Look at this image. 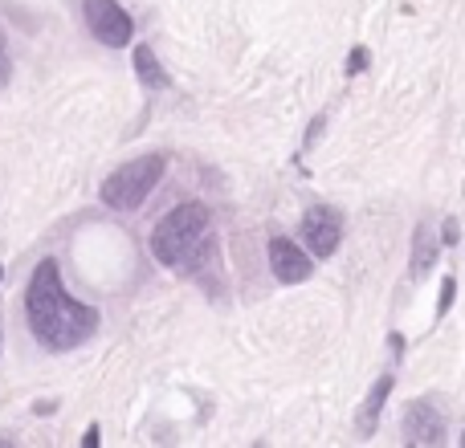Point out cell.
<instances>
[{
    "label": "cell",
    "mask_w": 465,
    "mask_h": 448,
    "mask_svg": "<svg viewBox=\"0 0 465 448\" xmlns=\"http://www.w3.org/2000/svg\"><path fill=\"white\" fill-rule=\"evenodd\" d=\"M135 73H139V82H143V86H152V90H163L172 82L168 73H163V65H160V57H155L152 45H139L135 49Z\"/></svg>",
    "instance_id": "30bf717a"
},
{
    "label": "cell",
    "mask_w": 465,
    "mask_h": 448,
    "mask_svg": "<svg viewBox=\"0 0 465 448\" xmlns=\"http://www.w3.org/2000/svg\"><path fill=\"white\" fill-rule=\"evenodd\" d=\"M311 248L302 253V245H294V240L286 237H273L270 240V269L273 278L282 281V286H298V281H306L314 273V261H311Z\"/></svg>",
    "instance_id": "8992f818"
},
{
    "label": "cell",
    "mask_w": 465,
    "mask_h": 448,
    "mask_svg": "<svg viewBox=\"0 0 465 448\" xmlns=\"http://www.w3.org/2000/svg\"><path fill=\"white\" fill-rule=\"evenodd\" d=\"M404 441L409 444H441L445 441V416L433 400H412L404 412Z\"/></svg>",
    "instance_id": "52a82bcc"
},
{
    "label": "cell",
    "mask_w": 465,
    "mask_h": 448,
    "mask_svg": "<svg viewBox=\"0 0 465 448\" xmlns=\"http://www.w3.org/2000/svg\"><path fill=\"white\" fill-rule=\"evenodd\" d=\"M82 13H86L90 33H94L106 49L131 45V37H135V21H131V13L119 5V0H86Z\"/></svg>",
    "instance_id": "277c9868"
},
{
    "label": "cell",
    "mask_w": 465,
    "mask_h": 448,
    "mask_svg": "<svg viewBox=\"0 0 465 448\" xmlns=\"http://www.w3.org/2000/svg\"><path fill=\"white\" fill-rule=\"evenodd\" d=\"M163 168H168V160H163V155H139V160L123 163L114 176H106L103 204H106V209H119V212L139 209V204H143L147 196L155 192Z\"/></svg>",
    "instance_id": "3957f363"
},
{
    "label": "cell",
    "mask_w": 465,
    "mask_h": 448,
    "mask_svg": "<svg viewBox=\"0 0 465 448\" xmlns=\"http://www.w3.org/2000/svg\"><path fill=\"white\" fill-rule=\"evenodd\" d=\"M363 65H368V49H355V54L347 57V73H360Z\"/></svg>",
    "instance_id": "4fadbf2b"
},
{
    "label": "cell",
    "mask_w": 465,
    "mask_h": 448,
    "mask_svg": "<svg viewBox=\"0 0 465 448\" xmlns=\"http://www.w3.org/2000/svg\"><path fill=\"white\" fill-rule=\"evenodd\" d=\"M25 314H29V330L45 351H74L98 330V310L65 289L57 261H41L29 278V294H25Z\"/></svg>",
    "instance_id": "6da1fadb"
},
{
    "label": "cell",
    "mask_w": 465,
    "mask_h": 448,
    "mask_svg": "<svg viewBox=\"0 0 465 448\" xmlns=\"http://www.w3.org/2000/svg\"><path fill=\"white\" fill-rule=\"evenodd\" d=\"M0 273H5V269H0Z\"/></svg>",
    "instance_id": "9a60e30c"
},
{
    "label": "cell",
    "mask_w": 465,
    "mask_h": 448,
    "mask_svg": "<svg viewBox=\"0 0 465 448\" xmlns=\"http://www.w3.org/2000/svg\"><path fill=\"white\" fill-rule=\"evenodd\" d=\"M392 384H396V375H380L376 384H371L368 400H363L360 416H355V428H360V436H371V433H376V424H380V412H384L388 395H392Z\"/></svg>",
    "instance_id": "ba28073f"
},
{
    "label": "cell",
    "mask_w": 465,
    "mask_h": 448,
    "mask_svg": "<svg viewBox=\"0 0 465 448\" xmlns=\"http://www.w3.org/2000/svg\"><path fill=\"white\" fill-rule=\"evenodd\" d=\"M209 220H213V212L204 209V204H196V200L176 204L168 217L155 224L152 257L160 265H168V269L196 261V253H201L204 240H209Z\"/></svg>",
    "instance_id": "7a4b0ae2"
},
{
    "label": "cell",
    "mask_w": 465,
    "mask_h": 448,
    "mask_svg": "<svg viewBox=\"0 0 465 448\" xmlns=\"http://www.w3.org/2000/svg\"><path fill=\"white\" fill-rule=\"evenodd\" d=\"M453 294H458V281H453V278H445V281H441V306H437V314H450Z\"/></svg>",
    "instance_id": "7c38bea8"
},
{
    "label": "cell",
    "mask_w": 465,
    "mask_h": 448,
    "mask_svg": "<svg viewBox=\"0 0 465 448\" xmlns=\"http://www.w3.org/2000/svg\"><path fill=\"white\" fill-rule=\"evenodd\" d=\"M298 237H302V245L322 261V257H331L339 248V240H343V217H339L335 209H327V204H319V209H311L302 217Z\"/></svg>",
    "instance_id": "5b68a950"
},
{
    "label": "cell",
    "mask_w": 465,
    "mask_h": 448,
    "mask_svg": "<svg viewBox=\"0 0 465 448\" xmlns=\"http://www.w3.org/2000/svg\"><path fill=\"white\" fill-rule=\"evenodd\" d=\"M8 78H13V57H8V45H5V33H0V90L8 86Z\"/></svg>",
    "instance_id": "8fae6325"
},
{
    "label": "cell",
    "mask_w": 465,
    "mask_h": 448,
    "mask_svg": "<svg viewBox=\"0 0 465 448\" xmlns=\"http://www.w3.org/2000/svg\"><path fill=\"white\" fill-rule=\"evenodd\" d=\"M437 265V237L429 224H417V237H412V278H425Z\"/></svg>",
    "instance_id": "9c48e42d"
},
{
    "label": "cell",
    "mask_w": 465,
    "mask_h": 448,
    "mask_svg": "<svg viewBox=\"0 0 465 448\" xmlns=\"http://www.w3.org/2000/svg\"><path fill=\"white\" fill-rule=\"evenodd\" d=\"M461 448H465V436H461Z\"/></svg>",
    "instance_id": "5bb4252c"
}]
</instances>
